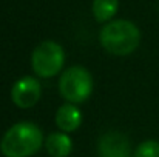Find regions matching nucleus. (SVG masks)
<instances>
[{"mask_svg":"<svg viewBox=\"0 0 159 157\" xmlns=\"http://www.w3.org/2000/svg\"><path fill=\"white\" fill-rule=\"evenodd\" d=\"M42 146V131L34 123L20 122L11 126L0 142L5 157H31Z\"/></svg>","mask_w":159,"mask_h":157,"instance_id":"obj_1","label":"nucleus"},{"mask_svg":"<svg viewBox=\"0 0 159 157\" xmlns=\"http://www.w3.org/2000/svg\"><path fill=\"white\" fill-rule=\"evenodd\" d=\"M99 39L102 46L110 54L127 55L139 46L141 33L130 20H114L101 29Z\"/></svg>","mask_w":159,"mask_h":157,"instance_id":"obj_2","label":"nucleus"},{"mask_svg":"<svg viewBox=\"0 0 159 157\" xmlns=\"http://www.w3.org/2000/svg\"><path fill=\"white\" fill-rule=\"evenodd\" d=\"M59 88L60 94L66 100L73 103H80L90 97L93 89V79L85 68L73 66L62 74Z\"/></svg>","mask_w":159,"mask_h":157,"instance_id":"obj_3","label":"nucleus"},{"mask_svg":"<svg viewBox=\"0 0 159 157\" xmlns=\"http://www.w3.org/2000/svg\"><path fill=\"white\" fill-rule=\"evenodd\" d=\"M65 54L59 43L47 40L40 43L31 57L33 62V69L36 71L37 76L40 77H53L56 76L62 66H63Z\"/></svg>","mask_w":159,"mask_h":157,"instance_id":"obj_4","label":"nucleus"},{"mask_svg":"<svg viewBox=\"0 0 159 157\" xmlns=\"http://www.w3.org/2000/svg\"><path fill=\"white\" fill-rule=\"evenodd\" d=\"M40 93V83L34 77H23L14 83L11 99L19 108H31L39 102Z\"/></svg>","mask_w":159,"mask_h":157,"instance_id":"obj_5","label":"nucleus"},{"mask_svg":"<svg viewBox=\"0 0 159 157\" xmlns=\"http://www.w3.org/2000/svg\"><path fill=\"white\" fill-rule=\"evenodd\" d=\"M99 156L101 157H131L130 140L120 133L110 131L99 140Z\"/></svg>","mask_w":159,"mask_h":157,"instance_id":"obj_6","label":"nucleus"},{"mask_svg":"<svg viewBox=\"0 0 159 157\" xmlns=\"http://www.w3.org/2000/svg\"><path fill=\"white\" fill-rule=\"evenodd\" d=\"M56 123L63 133H73L82 123V114L74 105H62L56 112Z\"/></svg>","mask_w":159,"mask_h":157,"instance_id":"obj_7","label":"nucleus"},{"mask_svg":"<svg viewBox=\"0 0 159 157\" xmlns=\"http://www.w3.org/2000/svg\"><path fill=\"white\" fill-rule=\"evenodd\" d=\"M47 151L51 157H68L71 153V139L63 133H54L47 137Z\"/></svg>","mask_w":159,"mask_h":157,"instance_id":"obj_8","label":"nucleus"},{"mask_svg":"<svg viewBox=\"0 0 159 157\" xmlns=\"http://www.w3.org/2000/svg\"><path fill=\"white\" fill-rule=\"evenodd\" d=\"M117 6H119L117 0H94L93 14L98 22H108L117 12Z\"/></svg>","mask_w":159,"mask_h":157,"instance_id":"obj_9","label":"nucleus"},{"mask_svg":"<svg viewBox=\"0 0 159 157\" xmlns=\"http://www.w3.org/2000/svg\"><path fill=\"white\" fill-rule=\"evenodd\" d=\"M133 157H159V142L156 140L142 142L136 148Z\"/></svg>","mask_w":159,"mask_h":157,"instance_id":"obj_10","label":"nucleus"}]
</instances>
